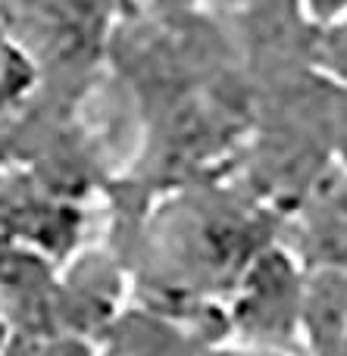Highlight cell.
<instances>
[{"instance_id":"6da1fadb","label":"cell","mask_w":347,"mask_h":356,"mask_svg":"<svg viewBox=\"0 0 347 356\" xmlns=\"http://www.w3.org/2000/svg\"><path fill=\"white\" fill-rule=\"evenodd\" d=\"M207 3L223 6V10H232V13H241V10H248L250 3H257V0H207Z\"/></svg>"}]
</instances>
